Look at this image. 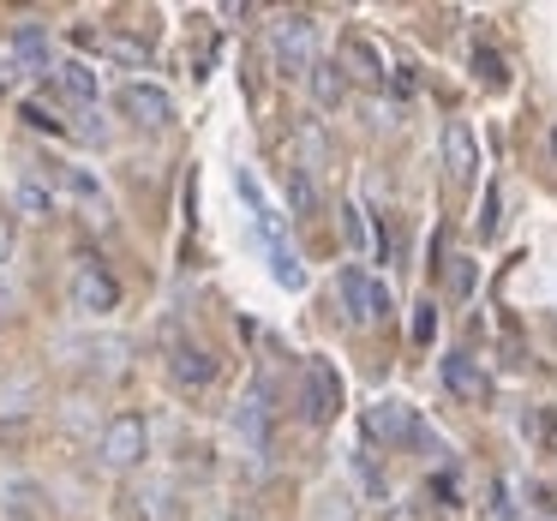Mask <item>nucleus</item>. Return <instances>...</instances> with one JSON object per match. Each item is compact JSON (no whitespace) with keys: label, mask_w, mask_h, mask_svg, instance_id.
Returning a JSON list of instances; mask_svg holds the SVG:
<instances>
[{"label":"nucleus","mask_w":557,"mask_h":521,"mask_svg":"<svg viewBox=\"0 0 557 521\" xmlns=\"http://www.w3.org/2000/svg\"><path fill=\"white\" fill-rule=\"evenodd\" d=\"M270 54H276V73L312 78V66H318V25L306 13H282L276 25H270Z\"/></svg>","instance_id":"nucleus-1"},{"label":"nucleus","mask_w":557,"mask_h":521,"mask_svg":"<svg viewBox=\"0 0 557 521\" xmlns=\"http://www.w3.org/2000/svg\"><path fill=\"white\" fill-rule=\"evenodd\" d=\"M102 468H114V473H133L138 461L150 456V425H145V413H114L109 425H102Z\"/></svg>","instance_id":"nucleus-2"},{"label":"nucleus","mask_w":557,"mask_h":521,"mask_svg":"<svg viewBox=\"0 0 557 521\" xmlns=\"http://www.w3.org/2000/svg\"><path fill=\"white\" fill-rule=\"evenodd\" d=\"M336 294H342V306H348L354 324H377V318H389V288H384V282H372L360 264H348L336 276Z\"/></svg>","instance_id":"nucleus-3"},{"label":"nucleus","mask_w":557,"mask_h":521,"mask_svg":"<svg viewBox=\"0 0 557 521\" xmlns=\"http://www.w3.org/2000/svg\"><path fill=\"white\" fill-rule=\"evenodd\" d=\"M366 437H372V444H384V449H401V444H413V437H420V413H413L408 401L384 396V401H372V408H366Z\"/></svg>","instance_id":"nucleus-4"},{"label":"nucleus","mask_w":557,"mask_h":521,"mask_svg":"<svg viewBox=\"0 0 557 521\" xmlns=\"http://www.w3.org/2000/svg\"><path fill=\"white\" fill-rule=\"evenodd\" d=\"M300 408L312 425H330L342 408V377L330 360H306V384H300Z\"/></svg>","instance_id":"nucleus-5"},{"label":"nucleus","mask_w":557,"mask_h":521,"mask_svg":"<svg viewBox=\"0 0 557 521\" xmlns=\"http://www.w3.org/2000/svg\"><path fill=\"white\" fill-rule=\"evenodd\" d=\"M73 306H78L85 318L114 312V306H121V282H114L102 264H78V276H73Z\"/></svg>","instance_id":"nucleus-6"},{"label":"nucleus","mask_w":557,"mask_h":521,"mask_svg":"<svg viewBox=\"0 0 557 521\" xmlns=\"http://www.w3.org/2000/svg\"><path fill=\"white\" fill-rule=\"evenodd\" d=\"M121 114L138 126H169L174 121V97L162 85H145V78H133V85H121Z\"/></svg>","instance_id":"nucleus-7"},{"label":"nucleus","mask_w":557,"mask_h":521,"mask_svg":"<svg viewBox=\"0 0 557 521\" xmlns=\"http://www.w3.org/2000/svg\"><path fill=\"white\" fill-rule=\"evenodd\" d=\"M437 150H444V169H449V181H456V186H468L473 174H480V145H473V126L468 121H444Z\"/></svg>","instance_id":"nucleus-8"},{"label":"nucleus","mask_w":557,"mask_h":521,"mask_svg":"<svg viewBox=\"0 0 557 521\" xmlns=\"http://www.w3.org/2000/svg\"><path fill=\"white\" fill-rule=\"evenodd\" d=\"M7 49H13V61L25 66V73H37V78H49V73H54L49 37H42L37 18H18V25H13V42H7Z\"/></svg>","instance_id":"nucleus-9"},{"label":"nucleus","mask_w":557,"mask_h":521,"mask_svg":"<svg viewBox=\"0 0 557 521\" xmlns=\"http://www.w3.org/2000/svg\"><path fill=\"white\" fill-rule=\"evenodd\" d=\"M444 389L449 396H461V401H485V372H480V360H468V353H444Z\"/></svg>","instance_id":"nucleus-10"},{"label":"nucleus","mask_w":557,"mask_h":521,"mask_svg":"<svg viewBox=\"0 0 557 521\" xmlns=\"http://www.w3.org/2000/svg\"><path fill=\"white\" fill-rule=\"evenodd\" d=\"M54 85H61V97L85 102V109H97V97H102L97 66H85V61H61V66H54Z\"/></svg>","instance_id":"nucleus-11"},{"label":"nucleus","mask_w":557,"mask_h":521,"mask_svg":"<svg viewBox=\"0 0 557 521\" xmlns=\"http://www.w3.org/2000/svg\"><path fill=\"white\" fill-rule=\"evenodd\" d=\"M13 204H18V216H30V222H49L54 210H61V193H54L42 174H25L18 181V193H13Z\"/></svg>","instance_id":"nucleus-12"},{"label":"nucleus","mask_w":557,"mask_h":521,"mask_svg":"<svg viewBox=\"0 0 557 521\" xmlns=\"http://www.w3.org/2000/svg\"><path fill=\"white\" fill-rule=\"evenodd\" d=\"M37 396H42V377L37 372L7 377V384H0V420H25V413L37 408Z\"/></svg>","instance_id":"nucleus-13"},{"label":"nucleus","mask_w":557,"mask_h":521,"mask_svg":"<svg viewBox=\"0 0 557 521\" xmlns=\"http://www.w3.org/2000/svg\"><path fill=\"white\" fill-rule=\"evenodd\" d=\"M306 90H312L318 109H342V102H348V73H342V61H318L312 78H306Z\"/></svg>","instance_id":"nucleus-14"},{"label":"nucleus","mask_w":557,"mask_h":521,"mask_svg":"<svg viewBox=\"0 0 557 521\" xmlns=\"http://www.w3.org/2000/svg\"><path fill=\"white\" fill-rule=\"evenodd\" d=\"M234 432H240L252 449H270V408H264V389H258V396H246L240 408H234Z\"/></svg>","instance_id":"nucleus-15"},{"label":"nucleus","mask_w":557,"mask_h":521,"mask_svg":"<svg viewBox=\"0 0 557 521\" xmlns=\"http://www.w3.org/2000/svg\"><path fill=\"white\" fill-rule=\"evenodd\" d=\"M234 193L252 204V222H258V234L264 240H276V210H270V198H264V186H258V174L252 169H234Z\"/></svg>","instance_id":"nucleus-16"},{"label":"nucleus","mask_w":557,"mask_h":521,"mask_svg":"<svg viewBox=\"0 0 557 521\" xmlns=\"http://www.w3.org/2000/svg\"><path fill=\"white\" fill-rule=\"evenodd\" d=\"M342 73L366 78V85H384V61H377V49H372V42H360V37L342 42Z\"/></svg>","instance_id":"nucleus-17"},{"label":"nucleus","mask_w":557,"mask_h":521,"mask_svg":"<svg viewBox=\"0 0 557 521\" xmlns=\"http://www.w3.org/2000/svg\"><path fill=\"white\" fill-rule=\"evenodd\" d=\"M0 504L13 509V516H25V521L42 516V492L30 480H18V473H0Z\"/></svg>","instance_id":"nucleus-18"},{"label":"nucleus","mask_w":557,"mask_h":521,"mask_svg":"<svg viewBox=\"0 0 557 521\" xmlns=\"http://www.w3.org/2000/svg\"><path fill=\"white\" fill-rule=\"evenodd\" d=\"M210 377H216V360H210L205 348H181V353H174V384H181V389H205Z\"/></svg>","instance_id":"nucleus-19"},{"label":"nucleus","mask_w":557,"mask_h":521,"mask_svg":"<svg viewBox=\"0 0 557 521\" xmlns=\"http://www.w3.org/2000/svg\"><path fill=\"white\" fill-rule=\"evenodd\" d=\"M264 246H270V276H276L282 288H306V264H300V258H294L282 240H264Z\"/></svg>","instance_id":"nucleus-20"},{"label":"nucleus","mask_w":557,"mask_h":521,"mask_svg":"<svg viewBox=\"0 0 557 521\" xmlns=\"http://www.w3.org/2000/svg\"><path fill=\"white\" fill-rule=\"evenodd\" d=\"M288 210H294V216H312V210H318V186H312V174H306V169H288Z\"/></svg>","instance_id":"nucleus-21"},{"label":"nucleus","mask_w":557,"mask_h":521,"mask_svg":"<svg viewBox=\"0 0 557 521\" xmlns=\"http://www.w3.org/2000/svg\"><path fill=\"white\" fill-rule=\"evenodd\" d=\"M162 504H169V492H162V485H145V492L126 497V509H133V516H145V521H162Z\"/></svg>","instance_id":"nucleus-22"},{"label":"nucleus","mask_w":557,"mask_h":521,"mask_svg":"<svg viewBox=\"0 0 557 521\" xmlns=\"http://www.w3.org/2000/svg\"><path fill=\"white\" fill-rule=\"evenodd\" d=\"M432 330H437V306L420 300L413 306V342H432Z\"/></svg>","instance_id":"nucleus-23"},{"label":"nucleus","mask_w":557,"mask_h":521,"mask_svg":"<svg viewBox=\"0 0 557 521\" xmlns=\"http://www.w3.org/2000/svg\"><path fill=\"white\" fill-rule=\"evenodd\" d=\"M312 521H354V497H324V509Z\"/></svg>","instance_id":"nucleus-24"},{"label":"nucleus","mask_w":557,"mask_h":521,"mask_svg":"<svg viewBox=\"0 0 557 521\" xmlns=\"http://www.w3.org/2000/svg\"><path fill=\"white\" fill-rule=\"evenodd\" d=\"M473 66H480V78H485V85H504V61H497V54H473Z\"/></svg>","instance_id":"nucleus-25"},{"label":"nucleus","mask_w":557,"mask_h":521,"mask_svg":"<svg viewBox=\"0 0 557 521\" xmlns=\"http://www.w3.org/2000/svg\"><path fill=\"white\" fill-rule=\"evenodd\" d=\"M25 121H30V126H37V133H66V126H61V121H54V114H42V109H37V102H25Z\"/></svg>","instance_id":"nucleus-26"},{"label":"nucleus","mask_w":557,"mask_h":521,"mask_svg":"<svg viewBox=\"0 0 557 521\" xmlns=\"http://www.w3.org/2000/svg\"><path fill=\"white\" fill-rule=\"evenodd\" d=\"M342 234H348L354 246H366V222H360V210H354V204L342 210Z\"/></svg>","instance_id":"nucleus-27"},{"label":"nucleus","mask_w":557,"mask_h":521,"mask_svg":"<svg viewBox=\"0 0 557 521\" xmlns=\"http://www.w3.org/2000/svg\"><path fill=\"white\" fill-rule=\"evenodd\" d=\"M13 210H0V264H7V252H13Z\"/></svg>","instance_id":"nucleus-28"},{"label":"nucleus","mask_w":557,"mask_h":521,"mask_svg":"<svg viewBox=\"0 0 557 521\" xmlns=\"http://www.w3.org/2000/svg\"><path fill=\"white\" fill-rule=\"evenodd\" d=\"M300 145H306V157H312V162H324V133H318V126H306Z\"/></svg>","instance_id":"nucleus-29"},{"label":"nucleus","mask_w":557,"mask_h":521,"mask_svg":"<svg viewBox=\"0 0 557 521\" xmlns=\"http://www.w3.org/2000/svg\"><path fill=\"white\" fill-rule=\"evenodd\" d=\"M18 73H25V66H18V61H13V49H0V90L13 85V78H18Z\"/></svg>","instance_id":"nucleus-30"},{"label":"nucleus","mask_w":557,"mask_h":521,"mask_svg":"<svg viewBox=\"0 0 557 521\" xmlns=\"http://www.w3.org/2000/svg\"><path fill=\"white\" fill-rule=\"evenodd\" d=\"M449 288H456V294L473 288V264H468V258H456V276H449Z\"/></svg>","instance_id":"nucleus-31"},{"label":"nucleus","mask_w":557,"mask_h":521,"mask_svg":"<svg viewBox=\"0 0 557 521\" xmlns=\"http://www.w3.org/2000/svg\"><path fill=\"white\" fill-rule=\"evenodd\" d=\"M492 228H497V193L485 198V216H480V234H492Z\"/></svg>","instance_id":"nucleus-32"},{"label":"nucleus","mask_w":557,"mask_h":521,"mask_svg":"<svg viewBox=\"0 0 557 521\" xmlns=\"http://www.w3.org/2000/svg\"><path fill=\"white\" fill-rule=\"evenodd\" d=\"M13 306H18V300H13V288L0 282V318H13Z\"/></svg>","instance_id":"nucleus-33"}]
</instances>
